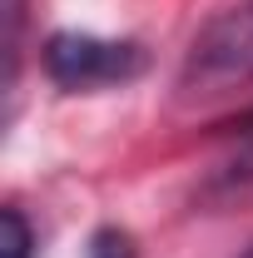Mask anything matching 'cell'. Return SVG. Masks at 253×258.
I'll use <instances>...</instances> for the list:
<instances>
[{"instance_id":"cell-5","label":"cell","mask_w":253,"mask_h":258,"mask_svg":"<svg viewBox=\"0 0 253 258\" xmlns=\"http://www.w3.org/2000/svg\"><path fill=\"white\" fill-rule=\"evenodd\" d=\"M233 129H238V149H233L228 169H233V179H253V114L238 119Z\"/></svg>"},{"instance_id":"cell-2","label":"cell","mask_w":253,"mask_h":258,"mask_svg":"<svg viewBox=\"0 0 253 258\" xmlns=\"http://www.w3.org/2000/svg\"><path fill=\"white\" fill-rule=\"evenodd\" d=\"M45 70L60 90H104V85H124L144 70L139 45L129 40H99V35H75L60 30L45 40Z\"/></svg>"},{"instance_id":"cell-3","label":"cell","mask_w":253,"mask_h":258,"mask_svg":"<svg viewBox=\"0 0 253 258\" xmlns=\"http://www.w3.org/2000/svg\"><path fill=\"white\" fill-rule=\"evenodd\" d=\"M0 224H5V258H30L35 253V233H30L25 214H20L15 204L0 214Z\"/></svg>"},{"instance_id":"cell-4","label":"cell","mask_w":253,"mask_h":258,"mask_svg":"<svg viewBox=\"0 0 253 258\" xmlns=\"http://www.w3.org/2000/svg\"><path fill=\"white\" fill-rule=\"evenodd\" d=\"M85 258H139V253H134V238H129L124 228H95Z\"/></svg>"},{"instance_id":"cell-1","label":"cell","mask_w":253,"mask_h":258,"mask_svg":"<svg viewBox=\"0 0 253 258\" xmlns=\"http://www.w3.org/2000/svg\"><path fill=\"white\" fill-rule=\"evenodd\" d=\"M243 85H253V0H238L209 20L179 70V90L189 99H219Z\"/></svg>"}]
</instances>
